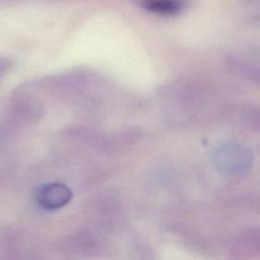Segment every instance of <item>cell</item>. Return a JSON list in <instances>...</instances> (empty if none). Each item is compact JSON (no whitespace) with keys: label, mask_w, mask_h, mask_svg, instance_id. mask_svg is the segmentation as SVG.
<instances>
[{"label":"cell","mask_w":260,"mask_h":260,"mask_svg":"<svg viewBox=\"0 0 260 260\" xmlns=\"http://www.w3.org/2000/svg\"><path fill=\"white\" fill-rule=\"evenodd\" d=\"M38 203L46 209H57L71 199L69 188L60 183H50L41 186L36 194Z\"/></svg>","instance_id":"cell-1"},{"label":"cell","mask_w":260,"mask_h":260,"mask_svg":"<svg viewBox=\"0 0 260 260\" xmlns=\"http://www.w3.org/2000/svg\"><path fill=\"white\" fill-rule=\"evenodd\" d=\"M141 5L145 10L158 15H174L183 7L181 0H143Z\"/></svg>","instance_id":"cell-2"},{"label":"cell","mask_w":260,"mask_h":260,"mask_svg":"<svg viewBox=\"0 0 260 260\" xmlns=\"http://www.w3.org/2000/svg\"><path fill=\"white\" fill-rule=\"evenodd\" d=\"M244 8H259V0H241Z\"/></svg>","instance_id":"cell-3"}]
</instances>
